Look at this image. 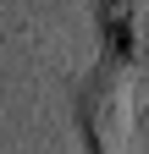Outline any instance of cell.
Instances as JSON below:
<instances>
[{
    "label": "cell",
    "instance_id": "1",
    "mask_svg": "<svg viewBox=\"0 0 149 154\" xmlns=\"http://www.w3.org/2000/svg\"><path fill=\"white\" fill-rule=\"evenodd\" d=\"M78 121H83L88 154H116V149H122V127H127V88H122V72L110 66V61L88 77V88L78 94Z\"/></svg>",
    "mask_w": 149,
    "mask_h": 154
}]
</instances>
